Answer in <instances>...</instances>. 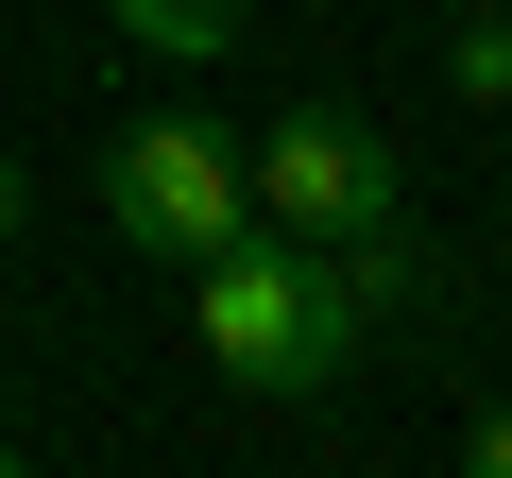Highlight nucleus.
Instances as JSON below:
<instances>
[{
  "mask_svg": "<svg viewBox=\"0 0 512 478\" xmlns=\"http://www.w3.org/2000/svg\"><path fill=\"white\" fill-rule=\"evenodd\" d=\"M188 325H205V376L256 393V410L342 393V359L376 342L359 291H342V257H325V239H274V222H239L222 257H188Z\"/></svg>",
  "mask_w": 512,
  "mask_h": 478,
  "instance_id": "1",
  "label": "nucleus"
},
{
  "mask_svg": "<svg viewBox=\"0 0 512 478\" xmlns=\"http://www.w3.org/2000/svg\"><path fill=\"white\" fill-rule=\"evenodd\" d=\"M103 222L137 239V257H222V239L256 222V171H239V137L222 120H120L103 137Z\"/></svg>",
  "mask_w": 512,
  "mask_h": 478,
  "instance_id": "2",
  "label": "nucleus"
},
{
  "mask_svg": "<svg viewBox=\"0 0 512 478\" xmlns=\"http://www.w3.org/2000/svg\"><path fill=\"white\" fill-rule=\"evenodd\" d=\"M239 171H256V222H274V239H325V257H342V239H376V222L410 205V171H393V137H376L359 103H291Z\"/></svg>",
  "mask_w": 512,
  "mask_h": 478,
  "instance_id": "3",
  "label": "nucleus"
},
{
  "mask_svg": "<svg viewBox=\"0 0 512 478\" xmlns=\"http://www.w3.org/2000/svg\"><path fill=\"white\" fill-rule=\"evenodd\" d=\"M103 18H120L137 52H171V69H222V52L256 35V0H103Z\"/></svg>",
  "mask_w": 512,
  "mask_h": 478,
  "instance_id": "4",
  "label": "nucleus"
},
{
  "mask_svg": "<svg viewBox=\"0 0 512 478\" xmlns=\"http://www.w3.org/2000/svg\"><path fill=\"white\" fill-rule=\"evenodd\" d=\"M444 86L461 103H512V0H478V18L444 35Z\"/></svg>",
  "mask_w": 512,
  "mask_h": 478,
  "instance_id": "5",
  "label": "nucleus"
},
{
  "mask_svg": "<svg viewBox=\"0 0 512 478\" xmlns=\"http://www.w3.org/2000/svg\"><path fill=\"white\" fill-rule=\"evenodd\" d=\"M461 478H512V410H478V427H461Z\"/></svg>",
  "mask_w": 512,
  "mask_h": 478,
  "instance_id": "6",
  "label": "nucleus"
},
{
  "mask_svg": "<svg viewBox=\"0 0 512 478\" xmlns=\"http://www.w3.org/2000/svg\"><path fill=\"white\" fill-rule=\"evenodd\" d=\"M18 205H35V188H18V154H0V239H18Z\"/></svg>",
  "mask_w": 512,
  "mask_h": 478,
  "instance_id": "7",
  "label": "nucleus"
},
{
  "mask_svg": "<svg viewBox=\"0 0 512 478\" xmlns=\"http://www.w3.org/2000/svg\"><path fill=\"white\" fill-rule=\"evenodd\" d=\"M0 478H35V461H0Z\"/></svg>",
  "mask_w": 512,
  "mask_h": 478,
  "instance_id": "8",
  "label": "nucleus"
}]
</instances>
